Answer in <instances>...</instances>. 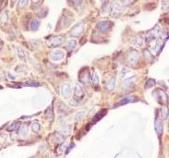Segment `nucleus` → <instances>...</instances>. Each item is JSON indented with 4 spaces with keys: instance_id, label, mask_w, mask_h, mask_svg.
Segmentation results:
<instances>
[{
    "instance_id": "0eeeda50",
    "label": "nucleus",
    "mask_w": 169,
    "mask_h": 158,
    "mask_svg": "<svg viewBox=\"0 0 169 158\" xmlns=\"http://www.w3.org/2000/svg\"><path fill=\"white\" fill-rule=\"evenodd\" d=\"M71 88L69 84H64L61 87V94L62 96L66 98V99H69L71 96Z\"/></svg>"
},
{
    "instance_id": "1a4fd4ad",
    "label": "nucleus",
    "mask_w": 169,
    "mask_h": 158,
    "mask_svg": "<svg viewBox=\"0 0 169 158\" xmlns=\"http://www.w3.org/2000/svg\"><path fill=\"white\" fill-rule=\"evenodd\" d=\"M63 42H64V36H61V35L60 36H54L50 40V45L52 47H55L61 45Z\"/></svg>"
},
{
    "instance_id": "2eb2a0df",
    "label": "nucleus",
    "mask_w": 169,
    "mask_h": 158,
    "mask_svg": "<svg viewBox=\"0 0 169 158\" xmlns=\"http://www.w3.org/2000/svg\"><path fill=\"white\" fill-rule=\"evenodd\" d=\"M39 27H40V21H37V19H33V21H31V24H30V28L31 31H37L39 29Z\"/></svg>"
},
{
    "instance_id": "c756f323",
    "label": "nucleus",
    "mask_w": 169,
    "mask_h": 158,
    "mask_svg": "<svg viewBox=\"0 0 169 158\" xmlns=\"http://www.w3.org/2000/svg\"><path fill=\"white\" fill-rule=\"evenodd\" d=\"M144 55H145V57H146V58L148 59V60H152V59L154 58L152 55L150 53V51H148V50H145L144 51Z\"/></svg>"
},
{
    "instance_id": "c9c22d12",
    "label": "nucleus",
    "mask_w": 169,
    "mask_h": 158,
    "mask_svg": "<svg viewBox=\"0 0 169 158\" xmlns=\"http://www.w3.org/2000/svg\"><path fill=\"white\" fill-rule=\"evenodd\" d=\"M1 45H2V41L0 40V46H1Z\"/></svg>"
},
{
    "instance_id": "9b49d317",
    "label": "nucleus",
    "mask_w": 169,
    "mask_h": 158,
    "mask_svg": "<svg viewBox=\"0 0 169 158\" xmlns=\"http://www.w3.org/2000/svg\"><path fill=\"white\" fill-rule=\"evenodd\" d=\"M135 81H136V77L135 76L130 77L128 79H126V80L124 81V82H123V88L124 89L129 88V87H131L133 84L135 83Z\"/></svg>"
},
{
    "instance_id": "b1692460",
    "label": "nucleus",
    "mask_w": 169,
    "mask_h": 158,
    "mask_svg": "<svg viewBox=\"0 0 169 158\" xmlns=\"http://www.w3.org/2000/svg\"><path fill=\"white\" fill-rule=\"evenodd\" d=\"M155 84V81L154 79H150V80H148L146 82V85H145V89H149V88H152V86Z\"/></svg>"
},
{
    "instance_id": "423d86ee",
    "label": "nucleus",
    "mask_w": 169,
    "mask_h": 158,
    "mask_svg": "<svg viewBox=\"0 0 169 158\" xmlns=\"http://www.w3.org/2000/svg\"><path fill=\"white\" fill-rule=\"evenodd\" d=\"M128 60L131 65H136L139 61V54L137 51H131L128 56Z\"/></svg>"
},
{
    "instance_id": "5701e85b",
    "label": "nucleus",
    "mask_w": 169,
    "mask_h": 158,
    "mask_svg": "<svg viewBox=\"0 0 169 158\" xmlns=\"http://www.w3.org/2000/svg\"><path fill=\"white\" fill-rule=\"evenodd\" d=\"M7 21H9V16H7V11H5V12L2 14L1 18H0V21H1L3 24H5V23L7 22Z\"/></svg>"
},
{
    "instance_id": "473e14b6",
    "label": "nucleus",
    "mask_w": 169,
    "mask_h": 158,
    "mask_svg": "<svg viewBox=\"0 0 169 158\" xmlns=\"http://www.w3.org/2000/svg\"><path fill=\"white\" fill-rule=\"evenodd\" d=\"M162 9H164V10H166V9H168V2H167V1H164V2H163Z\"/></svg>"
},
{
    "instance_id": "4be33fe9",
    "label": "nucleus",
    "mask_w": 169,
    "mask_h": 158,
    "mask_svg": "<svg viewBox=\"0 0 169 158\" xmlns=\"http://www.w3.org/2000/svg\"><path fill=\"white\" fill-rule=\"evenodd\" d=\"M92 82L93 85H97L99 83V76H98V74L96 72H94L92 77Z\"/></svg>"
},
{
    "instance_id": "20e7f679",
    "label": "nucleus",
    "mask_w": 169,
    "mask_h": 158,
    "mask_svg": "<svg viewBox=\"0 0 169 158\" xmlns=\"http://www.w3.org/2000/svg\"><path fill=\"white\" fill-rule=\"evenodd\" d=\"M155 96H156V100L158 101L160 104H164V102L166 101H167V94L164 92L163 90H160V89H158L155 92Z\"/></svg>"
},
{
    "instance_id": "6ab92c4d",
    "label": "nucleus",
    "mask_w": 169,
    "mask_h": 158,
    "mask_svg": "<svg viewBox=\"0 0 169 158\" xmlns=\"http://www.w3.org/2000/svg\"><path fill=\"white\" fill-rule=\"evenodd\" d=\"M76 45H77V42L75 40H70L67 43L66 48L68 50H73L76 48Z\"/></svg>"
},
{
    "instance_id": "cd10ccee",
    "label": "nucleus",
    "mask_w": 169,
    "mask_h": 158,
    "mask_svg": "<svg viewBox=\"0 0 169 158\" xmlns=\"http://www.w3.org/2000/svg\"><path fill=\"white\" fill-rule=\"evenodd\" d=\"M102 113H100L99 115H97V116H95V117L93 118V122H95V121H98L100 119V118L103 117V116H104L105 115V113H106V110H104V111H101Z\"/></svg>"
},
{
    "instance_id": "f03ea898",
    "label": "nucleus",
    "mask_w": 169,
    "mask_h": 158,
    "mask_svg": "<svg viewBox=\"0 0 169 158\" xmlns=\"http://www.w3.org/2000/svg\"><path fill=\"white\" fill-rule=\"evenodd\" d=\"M65 57V53L64 51L61 50V49H57L53 51L52 53L50 55V58L51 60L54 61V62H58V61H61L63 58Z\"/></svg>"
},
{
    "instance_id": "bb28decb",
    "label": "nucleus",
    "mask_w": 169,
    "mask_h": 158,
    "mask_svg": "<svg viewBox=\"0 0 169 158\" xmlns=\"http://www.w3.org/2000/svg\"><path fill=\"white\" fill-rule=\"evenodd\" d=\"M28 1L29 0H19V9H22V7H26L28 5Z\"/></svg>"
},
{
    "instance_id": "f257e3e1",
    "label": "nucleus",
    "mask_w": 169,
    "mask_h": 158,
    "mask_svg": "<svg viewBox=\"0 0 169 158\" xmlns=\"http://www.w3.org/2000/svg\"><path fill=\"white\" fill-rule=\"evenodd\" d=\"M85 29V24L83 22H80L79 24L75 25L72 28L71 31H70V35L72 37H80L81 33L84 31Z\"/></svg>"
},
{
    "instance_id": "9d476101",
    "label": "nucleus",
    "mask_w": 169,
    "mask_h": 158,
    "mask_svg": "<svg viewBox=\"0 0 169 158\" xmlns=\"http://www.w3.org/2000/svg\"><path fill=\"white\" fill-rule=\"evenodd\" d=\"M136 101H138V99H137L135 96H128V97L123 98L122 100H120L118 103H117V105H124L128 104V103H133V102H136Z\"/></svg>"
},
{
    "instance_id": "412c9836",
    "label": "nucleus",
    "mask_w": 169,
    "mask_h": 158,
    "mask_svg": "<svg viewBox=\"0 0 169 158\" xmlns=\"http://www.w3.org/2000/svg\"><path fill=\"white\" fill-rule=\"evenodd\" d=\"M70 132H71V129H70V128L69 127V126H67V127H64L62 129H61V134L64 137H68Z\"/></svg>"
},
{
    "instance_id": "7c9ffc66",
    "label": "nucleus",
    "mask_w": 169,
    "mask_h": 158,
    "mask_svg": "<svg viewBox=\"0 0 169 158\" xmlns=\"http://www.w3.org/2000/svg\"><path fill=\"white\" fill-rule=\"evenodd\" d=\"M121 1H122L123 6H128L134 2V0H121Z\"/></svg>"
},
{
    "instance_id": "39448f33",
    "label": "nucleus",
    "mask_w": 169,
    "mask_h": 158,
    "mask_svg": "<svg viewBox=\"0 0 169 158\" xmlns=\"http://www.w3.org/2000/svg\"><path fill=\"white\" fill-rule=\"evenodd\" d=\"M121 12H122V9H121V7L118 5V4H113L111 9H110V15L112 16V17H118L120 16Z\"/></svg>"
},
{
    "instance_id": "a878e982",
    "label": "nucleus",
    "mask_w": 169,
    "mask_h": 158,
    "mask_svg": "<svg viewBox=\"0 0 169 158\" xmlns=\"http://www.w3.org/2000/svg\"><path fill=\"white\" fill-rule=\"evenodd\" d=\"M17 52H18V56L19 57L22 59V60H24L25 59V53H24V51H23L21 48H17Z\"/></svg>"
},
{
    "instance_id": "f704fd0d",
    "label": "nucleus",
    "mask_w": 169,
    "mask_h": 158,
    "mask_svg": "<svg viewBox=\"0 0 169 158\" xmlns=\"http://www.w3.org/2000/svg\"><path fill=\"white\" fill-rule=\"evenodd\" d=\"M11 1H12V3H15L16 1H17V0H11Z\"/></svg>"
},
{
    "instance_id": "2f4dec72",
    "label": "nucleus",
    "mask_w": 169,
    "mask_h": 158,
    "mask_svg": "<svg viewBox=\"0 0 169 158\" xmlns=\"http://www.w3.org/2000/svg\"><path fill=\"white\" fill-rule=\"evenodd\" d=\"M38 83L34 81H27L26 83H24V86H37Z\"/></svg>"
},
{
    "instance_id": "6e6552de",
    "label": "nucleus",
    "mask_w": 169,
    "mask_h": 158,
    "mask_svg": "<svg viewBox=\"0 0 169 158\" xmlns=\"http://www.w3.org/2000/svg\"><path fill=\"white\" fill-rule=\"evenodd\" d=\"M154 128L157 134H158L159 136L162 135V133L164 131V125H163V121L161 120V118L157 117L156 120H155V123H154Z\"/></svg>"
},
{
    "instance_id": "4468645a",
    "label": "nucleus",
    "mask_w": 169,
    "mask_h": 158,
    "mask_svg": "<svg viewBox=\"0 0 169 158\" xmlns=\"http://www.w3.org/2000/svg\"><path fill=\"white\" fill-rule=\"evenodd\" d=\"M28 134V125L27 124H23L22 126H21V129H19V136H21L22 139L27 136Z\"/></svg>"
},
{
    "instance_id": "f3484780",
    "label": "nucleus",
    "mask_w": 169,
    "mask_h": 158,
    "mask_svg": "<svg viewBox=\"0 0 169 158\" xmlns=\"http://www.w3.org/2000/svg\"><path fill=\"white\" fill-rule=\"evenodd\" d=\"M86 116V112L84 110H82V111H79L75 114V119L76 121H81Z\"/></svg>"
},
{
    "instance_id": "7ed1b4c3",
    "label": "nucleus",
    "mask_w": 169,
    "mask_h": 158,
    "mask_svg": "<svg viewBox=\"0 0 169 158\" xmlns=\"http://www.w3.org/2000/svg\"><path fill=\"white\" fill-rule=\"evenodd\" d=\"M112 26V22H110L108 21H101L96 25V29L100 31H108Z\"/></svg>"
},
{
    "instance_id": "393cba45",
    "label": "nucleus",
    "mask_w": 169,
    "mask_h": 158,
    "mask_svg": "<svg viewBox=\"0 0 169 158\" xmlns=\"http://www.w3.org/2000/svg\"><path fill=\"white\" fill-rule=\"evenodd\" d=\"M41 127H40V124L37 123V122H34V123H33V125H31V130L34 132H38L39 130H40Z\"/></svg>"
},
{
    "instance_id": "aec40b11",
    "label": "nucleus",
    "mask_w": 169,
    "mask_h": 158,
    "mask_svg": "<svg viewBox=\"0 0 169 158\" xmlns=\"http://www.w3.org/2000/svg\"><path fill=\"white\" fill-rule=\"evenodd\" d=\"M89 79H90V71L87 69V71H86V74L84 75H81V77H80V80L81 81H83L84 83H87L89 81Z\"/></svg>"
},
{
    "instance_id": "f8f14e48",
    "label": "nucleus",
    "mask_w": 169,
    "mask_h": 158,
    "mask_svg": "<svg viewBox=\"0 0 169 158\" xmlns=\"http://www.w3.org/2000/svg\"><path fill=\"white\" fill-rule=\"evenodd\" d=\"M74 95L78 98H81L82 95H83V91H82V87L77 83L75 85V88H74Z\"/></svg>"
},
{
    "instance_id": "ddd939ff",
    "label": "nucleus",
    "mask_w": 169,
    "mask_h": 158,
    "mask_svg": "<svg viewBox=\"0 0 169 158\" xmlns=\"http://www.w3.org/2000/svg\"><path fill=\"white\" fill-rule=\"evenodd\" d=\"M142 43H143V40L140 37H136L131 41L132 46L136 47V48H140V47H141L142 46Z\"/></svg>"
},
{
    "instance_id": "a211bd4d",
    "label": "nucleus",
    "mask_w": 169,
    "mask_h": 158,
    "mask_svg": "<svg viewBox=\"0 0 169 158\" xmlns=\"http://www.w3.org/2000/svg\"><path fill=\"white\" fill-rule=\"evenodd\" d=\"M21 127V122L19 121H16L13 124H11L9 128H7V130L9 131H14V130L19 129V128Z\"/></svg>"
},
{
    "instance_id": "72a5a7b5",
    "label": "nucleus",
    "mask_w": 169,
    "mask_h": 158,
    "mask_svg": "<svg viewBox=\"0 0 169 158\" xmlns=\"http://www.w3.org/2000/svg\"><path fill=\"white\" fill-rule=\"evenodd\" d=\"M42 1V0H31V2L34 3V4H39Z\"/></svg>"
},
{
    "instance_id": "c85d7f7f",
    "label": "nucleus",
    "mask_w": 169,
    "mask_h": 158,
    "mask_svg": "<svg viewBox=\"0 0 169 158\" xmlns=\"http://www.w3.org/2000/svg\"><path fill=\"white\" fill-rule=\"evenodd\" d=\"M162 115H163V117H164L166 120L168 119V109H167L166 107L163 108V110H162Z\"/></svg>"
},
{
    "instance_id": "dca6fc26",
    "label": "nucleus",
    "mask_w": 169,
    "mask_h": 158,
    "mask_svg": "<svg viewBox=\"0 0 169 158\" xmlns=\"http://www.w3.org/2000/svg\"><path fill=\"white\" fill-rule=\"evenodd\" d=\"M116 77H112L111 80H110L106 83V89L108 91H112L114 88H115V86H116Z\"/></svg>"
}]
</instances>
